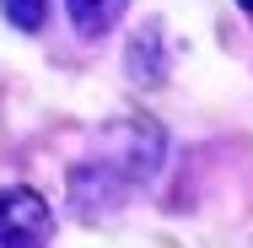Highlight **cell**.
<instances>
[{
	"label": "cell",
	"instance_id": "1",
	"mask_svg": "<svg viewBox=\"0 0 253 248\" xmlns=\"http://www.w3.org/2000/svg\"><path fill=\"white\" fill-rule=\"evenodd\" d=\"M54 210L38 189H0V248H49Z\"/></svg>",
	"mask_w": 253,
	"mask_h": 248
},
{
	"label": "cell",
	"instance_id": "2",
	"mask_svg": "<svg viewBox=\"0 0 253 248\" xmlns=\"http://www.w3.org/2000/svg\"><path fill=\"white\" fill-rule=\"evenodd\" d=\"M65 11L81 38H108L119 27V16L129 11V0H65Z\"/></svg>",
	"mask_w": 253,
	"mask_h": 248
},
{
	"label": "cell",
	"instance_id": "3",
	"mask_svg": "<svg viewBox=\"0 0 253 248\" xmlns=\"http://www.w3.org/2000/svg\"><path fill=\"white\" fill-rule=\"evenodd\" d=\"M0 11H5V22H11V27L38 33V27H43V16H49V0H0Z\"/></svg>",
	"mask_w": 253,
	"mask_h": 248
},
{
	"label": "cell",
	"instance_id": "4",
	"mask_svg": "<svg viewBox=\"0 0 253 248\" xmlns=\"http://www.w3.org/2000/svg\"><path fill=\"white\" fill-rule=\"evenodd\" d=\"M237 5H248V11H253V0H237Z\"/></svg>",
	"mask_w": 253,
	"mask_h": 248
}]
</instances>
